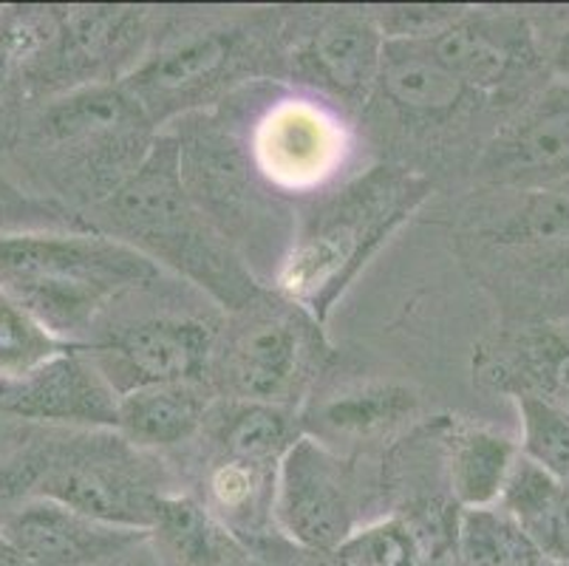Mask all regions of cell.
I'll return each mask as SVG.
<instances>
[{
    "label": "cell",
    "mask_w": 569,
    "mask_h": 566,
    "mask_svg": "<svg viewBox=\"0 0 569 566\" xmlns=\"http://www.w3.org/2000/svg\"><path fill=\"white\" fill-rule=\"evenodd\" d=\"M106 236L162 261L207 289L224 309L241 311L261 295L227 232L190 199L179 137H157L131 179L94 207Z\"/></svg>",
    "instance_id": "obj_1"
},
{
    "label": "cell",
    "mask_w": 569,
    "mask_h": 566,
    "mask_svg": "<svg viewBox=\"0 0 569 566\" xmlns=\"http://www.w3.org/2000/svg\"><path fill=\"white\" fill-rule=\"evenodd\" d=\"M157 275L151 258L111 236L0 238V289L66 346L111 300Z\"/></svg>",
    "instance_id": "obj_2"
},
{
    "label": "cell",
    "mask_w": 569,
    "mask_h": 566,
    "mask_svg": "<svg viewBox=\"0 0 569 566\" xmlns=\"http://www.w3.org/2000/svg\"><path fill=\"white\" fill-rule=\"evenodd\" d=\"M431 181L406 168H375L309 216L278 272L283 298L323 320L380 244L426 201Z\"/></svg>",
    "instance_id": "obj_3"
},
{
    "label": "cell",
    "mask_w": 569,
    "mask_h": 566,
    "mask_svg": "<svg viewBox=\"0 0 569 566\" xmlns=\"http://www.w3.org/2000/svg\"><path fill=\"white\" fill-rule=\"evenodd\" d=\"M40 131L66 156L80 196L97 207L117 193L153 145V122L122 82L60 93L46 106Z\"/></svg>",
    "instance_id": "obj_4"
},
{
    "label": "cell",
    "mask_w": 569,
    "mask_h": 566,
    "mask_svg": "<svg viewBox=\"0 0 569 566\" xmlns=\"http://www.w3.org/2000/svg\"><path fill=\"white\" fill-rule=\"evenodd\" d=\"M236 315V329L213 357L224 388L247 403H298L326 357L320 320L283 295L263 300V292Z\"/></svg>",
    "instance_id": "obj_5"
},
{
    "label": "cell",
    "mask_w": 569,
    "mask_h": 566,
    "mask_svg": "<svg viewBox=\"0 0 569 566\" xmlns=\"http://www.w3.org/2000/svg\"><path fill=\"white\" fill-rule=\"evenodd\" d=\"M119 434L111 439H80L43 450V470L32 496H43L86 518L151 536L159 490L142 461Z\"/></svg>",
    "instance_id": "obj_6"
},
{
    "label": "cell",
    "mask_w": 569,
    "mask_h": 566,
    "mask_svg": "<svg viewBox=\"0 0 569 566\" xmlns=\"http://www.w3.org/2000/svg\"><path fill=\"white\" fill-rule=\"evenodd\" d=\"M357 507L351 461L318 436H298L276 470V527L307 553H329L357 529Z\"/></svg>",
    "instance_id": "obj_7"
},
{
    "label": "cell",
    "mask_w": 569,
    "mask_h": 566,
    "mask_svg": "<svg viewBox=\"0 0 569 566\" xmlns=\"http://www.w3.org/2000/svg\"><path fill=\"white\" fill-rule=\"evenodd\" d=\"M261 49L241 29L190 31L144 54L122 86L153 125L210 100L219 88L261 60Z\"/></svg>",
    "instance_id": "obj_8"
},
{
    "label": "cell",
    "mask_w": 569,
    "mask_h": 566,
    "mask_svg": "<svg viewBox=\"0 0 569 566\" xmlns=\"http://www.w3.org/2000/svg\"><path fill=\"white\" fill-rule=\"evenodd\" d=\"M151 40V18L133 7L60 9V29L23 80L38 91L69 93L131 75Z\"/></svg>",
    "instance_id": "obj_9"
},
{
    "label": "cell",
    "mask_w": 569,
    "mask_h": 566,
    "mask_svg": "<svg viewBox=\"0 0 569 566\" xmlns=\"http://www.w3.org/2000/svg\"><path fill=\"white\" fill-rule=\"evenodd\" d=\"M219 331L196 318H151L119 329L82 355L113 394L176 383H204L213 368Z\"/></svg>",
    "instance_id": "obj_10"
},
{
    "label": "cell",
    "mask_w": 569,
    "mask_h": 566,
    "mask_svg": "<svg viewBox=\"0 0 569 566\" xmlns=\"http://www.w3.org/2000/svg\"><path fill=\"white\" fill-rule=\"evenodd\" d=\"M0 536L29 566H102L151 538L86 518L43 496L20 502L0 524Z\"/></svg>",
    "instance_id": "obj_11"
},
{
    "label": "cell",
    "mask_w": 569,
    "mask_h": 566,
    "mask_svg": "<svg viewBox=\"0 0 569 566\" xmlns=\"http://www.w3.org/2000/svg\"><path fill=\"white\" fill-rule=\"evenodd\" d=\"M0 417L113 428L117 394L82 351L66 349L32 371L0 374Z\"/></svg>",
    "instance_id": "obj_12"
},
{
    "label": "cell",
    "mask_w": 569,
    "mask_h": 566,
    "mask_svg": "<svg viewBox=\"0 0 569 566\" xmlns=\"http://www.w3.org/2000/svg\"><path fill=\"white\" fill-rule=\"evenodd\" d=\"M252 156L272 185L283 190H309L323 185L343 162V128L320 106L283 100L258 122Z\"/></svg>",
    "instance_id": "obj_13"
},
{
    "label": "cell",
    "mask_w": 569,
    "mask_h": 566,
    "mask_svg": "<svg viewBox=\"0 0 569 566\" xmlns=\"http://www.w3.org/2000/svg\"><path fill=\"white\" fill-rule=\"evenodd\" d=\"M382 40L375 18L338 12L323 18L292 49V71L349 106H363L377 91Z\"/></svg>",
    "instance_id": "obj_14"
},
{
    "label": "cell",
    "mask_w": 569,
    "mask_h": 566,
    "mask_svg": "<svg viewBox=\"0 0 569 566\" xmlns=\"http://www.w3.org/2000/svg\"><path fill=\"white\" fill-rule=\"evenodd\" d=\"M482 173L499 181L569 179V82L556 86L490 142Z\"/></svg>",
    "instance_id": "obj_15"
},
{
    "label": "cell",
    "mask_w": 569,
    "mask_h": 566,
    "mask_svg": "<svg viewBox=\"0 0 569 566\" xmlns=\"http://www.w3.org/2000/svg\"><path fill=\"white\" fill-rule=\"evenodd\" d=\"M428 43L445 69L476 97L505 86L532 54L525 26L510 18H485L473 12H465Z\"/></svg>",
    "instance_id": "obj_16"
},
{
    "label": "cell",
    "mask_w": 569,
    "mask_h": 566,
    "mask_svg": "<svg viewBox=\"0 0 569 566\" xmlns=\"http://www.w3.org/2000/svg\"><path fill=\"white\" fill-rule=\"evenodd\" d=\"M476 374L496 391L536 397L569 414V340L521 335L476 355Z\"/></svg>",
    "instance_id": "obj_17"
},
{
    "label": "cell",
    "mask_w": 569,
    "mask_h": 566,
    "mask_svg": "<svg viewBox=\"0 0 569 566\" xmlns=\"http://www.w3.org/2000/svg\"><path fill=\"white\" fill-rule=\"evenodd\" d=\"M377 88L406 117L448 119L476 97L445 69L428 40H386Z\"/></svg>",
    "instance_id": "obj_18"
},
{
    "label": "cell",
    "mask_w": 569,
    "mask_h": 566,
    "mask_svg": "<svg viewBox=\"0 0 569 566\" xmlns=\"http://www.w3.org/2000/svg\"><path fill=\"white\" fill-rule=\"evenodd\" d=\"M204 383L151 386L117 399V430L133 448H173L190 443L207 423Z\"/></svg>",
    "instance_id": "obj_19"
},
{
    "label": "cell",
    "mask_w": 569,
    "mask_h": 566,
    "mask_svg": "<svg viewBox=\"0 0 569 566\" xmlns=\"http://www.w3.org/2000/svg\"><path fill=\"white\" fill-rule=\"evenodd\" d=\"M442 456L451 498L462 510H476L499 505L519 459V445L488 428L445 423Z\"/></svg>",
    "instance_id": "obj_20"
},
{
    "label": "cell",
    "mask_w": 569,
    "mask_h": 566,
    "mask_svg": "<svg viewBox=\"0 0 569 566\" xmlns=\"http://www.w3.org/2000/svg\"><path fill=\"white\" fill-rule=\"evenodd\" d=\"M499 507L550 566H569V485L519 454Z\"/></svg>",
    "instance_id": "obj_21"
},
{
    "label": "cell",
    "mask_w": 569,
    "mask_h": 566,
    "mask_svg": "<svg viewBox=\"0 0 569 566\" xmlns=\"http://www.w3.org/2000/svg\"><path fill=\"white\" fill-rule=\"evenodd\" d=\"M419 397L395 383H369L326 397L315 408V428L346 443H375L391 436L417 414Z\"/></svg>",
    "instance_id": "obj_22"
},
{
    "label": "cell",
    "mask_w": 569,
    "mask_h": 566,
    "mask_svg": "<svg viewBox=\"0 0 569 566\" xmlns=\"http://www.w3.org/2000/svg\"><path fill=\"white\" fill-rule=\"evenodd\" d=\"M151 538L170 566H232L244 555L238 538L201 502L176 493L159 498Z\"/></svg>",
    "instance_id": "obj_23"
},
{
    "label": "cell",
    "mask_w": 569,
    "mask_h": 566,
    "mask_svg": "<svg viewBox=\"0 0 569 566\" xmlns=\"http://www.w3.org/2000/svg\"><path fill=\"white\" fill-rule=\"evenodd\" d=\"M298 436L301 434L295 430L292 414L281 405L236 399L216 423V445L221 456L272 470H278Z\"/></svg>",
    "instance_id": "obj_24"
},
{
    "label": "cell",
    "mask_w": 569,
    "mask_h": 566,
    "mask_svg": "<svg viewBox=\"0 0 569 566\" xmlns=\"http://www.w3.org/2000/svg\"><path fill=\"white\" fill-rule=\"evenodd\" d=\"M272 467H258L219 454L213 465L207 467L204 507L238 538L244 529L258 527L267 516L272 518Z\"/></svg>",
    "instance_id": "obj_25"
},
{
    "label": "cell",
    "mask_w": 569,
    "mask_h": 566,
    "mask_svg": "<svg viewBox=\"0 0 569 566\" xmlns=\"http://www.w3.org/2000/svg\"><path fill=\"white\" fill-rule=\"evenodd\" d=\"M545 560L499 505L462 510L453 566H536Z\"/></svg>",
    "instance_id": "obj_26"
},
{
    "label": "cell",
    "mask_w": 569,
    "mask_h": 566,
    "mask_svg": "<svg viewBox=\"0 0 569 566\" xmlns=\"http://www.w3.org/2000/svg\"><path fill=\"white\" fill-rule=\"evenodd\" d=\"M307 555V566H419L411 533L397 516L357 527L343 544L329 553Z\"/></svg>",
    "instance_id": "obj_27"
},
{
    "label": "cell",
    "mask_w": 569,
    "mask_h": 566,
    "mask_svg": "<svg viewBox=\"0 0 569 566\" xmlns=\"http://www.w3.org/2000/svg\"><path fill=\"white\" fill-rule=\"evenodd\" d=\"M60 9H0V100L14 75L32 69L54 43Z\"/></svg>",
    "instance_id": "obj_28"
},
{
    "label": "cell",
    "mask_w": 569,
    "mask_h": 566,
    "mask_svg": "<svg viewBox=\"0 0 569 566\" xmlns=\"http://www.w3.org/2000/svg\"><path fill=\"white\" fill-rule=\"evenodd\" d=\"M516 408L521 419L519 454L569 485V414L536 397H516Z\"/></svg>",
    "instance_id": "obj_29"
},
{
    "label": "cell",
    "mask_w": 569,
    "mask_h": 566,
    "mask_svg": "<svg viewBox=\"0 0 569 566\" xmlns=\"http://www.w3.org/2000/svg\"><path fill=\"white\" fill-rule=\"evenodd\" d=\"M66 342L43 329L20 304L0 289V374H23L63 355Z\"/></svg>",
    "instance_id": "obj_30"
},
{
    "label": "cell",
    "mask_w": 569,
    "mask_h": 566,
    "mask_svg": "<svg viewBox=\"0 0 569 566\" xmlns=\"http://www.w3.org/2000/svg\"><path fill=\"white\" fill-rule=\"evenodd\" d=\"M462 14L459 7H386L371 18L382 40H433Z\"/></svg>",
    "instance_id": "obj_31"
},
{
    "label": "cell",
    "mask_w": 569,
    "mask_h": 566,
    "mask_svg": "<svg viewBox=\"0 0 569 566\" xmlns=\"http://www.w3.org/2000/svg\"><path fill=\"white\" fill-rule=\"evenodd\" d=\"M40 470H43V450L0 461V524L20 502L32 496Z\"/></svg>",
    "instance_id": "obj_32"
},
{
    "label": "cell",
    "mask_w": 569,
    "mask_h": 566,
    "mask_svg": "<svg viewBox=\"0 0 569 566\" xmlns=\"http://www.w3.org/2000/svg\"><path fill=\"white\" fill-rule=\"evenodd\" d=\"M552 62H556L558 75L567 77V82H569V29L563 31L561 40H558L556 54H552Z\"/></svg>",
    "instance_id": "obj_33"
},
{
    "label": "cell",
    "mask_w": 569,
    "mask_h": 566,
    "mask_svg": "<svg viewBox=\"0 0 569 566\" xmlns=\"http://www.w3.org/2000/svg\"><path fill=\"white\" fill-rule=\"evenodd\" d=\"M0 566H29L12 547H9V542L3 536H0Z\"/></svg>",
    "instance_id": "obj_34"
}]
</instances>
